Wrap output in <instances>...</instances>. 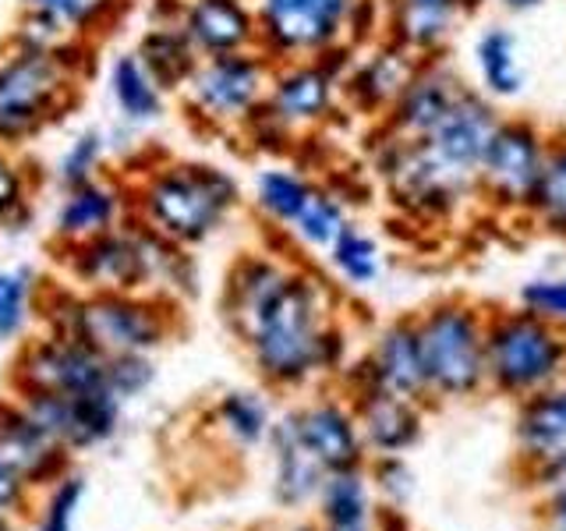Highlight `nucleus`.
Instances as JSON below:
<instances>
[{
  "label": "nucleus",
  "instance_id": "nucleus-12",
  "mask_svg": "<svg viewBox=\"0 0 566 531\" xmlns=\"http://www.w3.org/2000/svg\"><path fill=\"white\" fill-rule=\"evenodd\" d=\"M106 365H111L106 354L53 333L18 354L14 383L22 394H96V389H111Z\"/></svg>",
  "mask_w": 566,
  "mask_h": 531
},
{
  "label": "nucleus",
  "instance_id": "nucleus-10",
  "mask_svg": "<svg viewBox=\"0 0 566 531\" xmlns=\"http://www.w3.org/2000/svg\"><path fill=\"white\" fill-rule=\"evenodd\" d=\"M566 372V336L535 312L489 319V379L506 394H535Z\"/></svg>",
  "mask_w": 566,
  "mask_h": 531
},
{
  "label": "nucleus",
  "instance_id": "nucleus-29",
  "mask_svg": "<svg viewBox=\"0 0 566 531\" xmlns=\"http://www.w3.org/2000/svg\"><path fill=\"white\" fill-rule=\"evenodd\" d=\"M365 425H368V436L376 439V447L382 450H403L407 442H415L418 436V418L411 412V400L386 394L379 386L365 389Z\"/></svg>",
  "mask_w": 566,
  "mask_h": 531
},
{
  "label": "nucleus",
  "instance_id": "nucleus-32",
  "mask_svg": "<svg viewBox=\"0 0 566 531\" xmlns=\"http://www.w3.org/2000/svg\"><path fill=\"white\" fill-rule=\"evenodd\" d=\"M106 156H111V142L99 128H85L61 149L57 164H53V181L57 188H75L85 181H96L106 170Z\"/></svg>",
  "mask_w": 566,
  "mask_h": 531
},
{
  "label": "nucleus",
  "instance_id": "nucleus-41",
  "mask_svg": "<svg viewBox=\"0 0 566 531\" xmlns=\"http://www.w3.org/2000/svg\"><path fill=\"white\" fill-rule=\"evenodd\" d=\"M18 471H14V465L8 457H0V510H8L14 500H18Z\"/></svg>",
  "mask_w": 566,
  "mask_h": 531
},
{
  "label": "nucleus",
  "instance_id": "nucleus-25",
  "mask_svg": "<svg viewBox=\"0 0 566 531\" xmlns=\"http://www.w3.org/2000/svg\"><path fill=\"white\" fill-rule=\"evenodd\" d=\"M297 436L308 447V454L326 468H347L354 454H358V439H354L350 418L333 404H318L312 412L297 415Z\"/></svg>",
  "mask_w": 566,
  "mask_h": 531
},
{
  "label": "nucleus",
  "instance_id": "nucleus-37",
  "mask_svg": "<svg viewBox=\"0 0 566 531\" xmlns=\"http://www.w3.org/2000/svg\"><path fill=\"white\" fill-rule=\"evenodd\" d=\"M220 412L223 421L230 425V433L241 436L244 442H252L265 433V407L255 394H227Z\"/></svg>",
  "mask_w": 566,
  "mask_h": 531
},
{
  "label": "nucleus",
  "instance_id": "nucleus-28",
  "mask_svg": "<svg viewBox=\"0 0 566 531\" xmlns=\"http://www.w3.org/2000/svg\"><path fill=\"white\" fill-rule=\"evenodd\" d=\"M347 223H350L347 195L333 191L329 185H315L308 206L301 209V217L287 230V238H294L301 248H312V252H329Z\"/></svg>",
  "mask_w": 566,
  "mask_h": 531
},
{
  "label": "nucleus",
  "instance_id": "nucleus-42",
  "mask_svg": "<svg viewBox=\"0 0 566 531\" xmlns=\"http://www.w3.org/2000/svg\"><path fill=\"white\" fill-rule=\"evenodd\" d=\"M411 4H424V8H442V11H453L460 18H471L478 8H485L489 0H411Z\"/></svg>",
  "mask_w": 566,
  "mask_h": 531
},
{
  "label": "nucleus",
  "instance_id": "nucleus-40",
  "mask_svg": "<svg viewBox=\"0 0 566 531\" xmlns=\"http://www.w3.org/2000/svg\"><path fill=\"white\" fill-rule=\"evenodd\" d=\"M78 500H82V482H75V478H71V482H67L64 489H57V496H53L43 531H67L71 513H75Z\"/></svg>",
  "mask_w": 566,
  "mask_h": 531
},
{
  "label": "nucleus",
  "instance_id": "nucleus-2",
  "mask_svg": "<svg viewBox=\"0 0 566 531\" xmlns=\"http://www.w3.org/2000/svg\"><path fill=\"white\" fill-rule=\"evenodd\" d=\"M128 185L135 220L181 248L217 238L244 202L238 177L206 159H156Z\"/></svg>",
  "mask_w": 566,
  "mask_h": 531
},
{
  "label": "nucleus",
  "instance_id": "nucleus-5",
  "mask_svg": "<svg viewBox=\"0 0 566 531\" xmlns=\"http://www.w3.org/2000/svg\"><path fill=\"white\" fill-rule=\"evenodd\" d=\"M53 333L82 341L106 358L149 354L170 333V301L146 291L85 298L64 294V305L53 315Z\"/></svg>",
  "mask_w": 566,
  "mask_h": 531
},
{
  "label": "nucleus",
  "instance_id": "nucleus-20",
  "mask_svg": "<svg viewBox=\"0 0 566 531\" xmlns=\"http://www.w3.org/2000/svg\"><path fill=\"white\" fill-rule=\"evenodd\" d=\"M368 379L386 394H397L403 400H415L429 389V376H424V358H421V341H418V323H394L379 333L371 358L365 365Z\"/></svg>",
  "mask_w": 566,
  "mask_h": 531
},
{
  "label": "nucleus",
  "instance_id": "nucleus-4",
  "mask_svg": "<svg viewBox=\"0 0 566 531\" xmlns=\"http://www.w3.org/2000/svg\"><path fill=\"white\" fill-rule=\"evenodd\" d=\"M371 167L386 185L389 199L421 220H447L460 206L478 199V174L457 170L429 142H407L376 124Z\"/></svg>",
  "mask_w": 566,
  "mask_h": 531
},
{
  "label": "nucleus",
  "instance_id": "nucleus-45",
  "mask_svg": "<svg viewBox=\"0 0 566 531\" xmlns=\"http://www.w3.org/2000/svg\"><path fill=\"white\" fill-rule=\"evenodd\" d=\"M336 531H358V528H354V524H336Z\"/></svg>",
  "mask_w": 566,
  "mask_h": 531
},
{
  "label": "nucleus",
  "instance_id": "nucleus-14",
  "mask_svg": "<svg viewBox=\"0 0 566 531\" xmlns=\"http://www.w3.org/2000/svg\"><path fill=\"white\" fill-rule=\"evenodd\" d=\"M156 18H174L202 58L259 50L255 0H159Z\"/></svg>",
  "mask_w": 566,
  "mask_h": 531
},
{
  "label": "nucleus",
  "instance_id": "nucleus-16",
  "mask_svg": "<svg viewBox=\"0 0 566 531\" xmlns=\"http://www.w3.org/2000/svg\"><path fill=\"white\" fill-rule=\"evenodd\" d=\"M135 217L132 212V185L128 177H96L75 188H61V199L53 206L50 230L57 248H71L93 241L99 235L124 227Z\"/></svg>",
  "mask_w": 566,
  "mask_h": 531
},
{
  "label": "nucleus",
  "instance_id": "nucleus-43",
  "mask_svg": "<svg viewBox=\"0 0 566 531\" xmlns=\"http://www.w3.org/2000/svg\"><path fill=\"white\" fill-rule=\"evenodd\" d=\"M492 4H500L510 14H527V11H538L542 4H548V0H492Z\"/></svg>",
  "mask_w": 566,
  "mask_h": 531
},
{
  "label": "nucleus",
  "instance_id": "nucleus-18",
  "mask_svg": "<svg viewBox=\"0 0 566 531\" xmlns=\"http://www.w3.org/2000/svg\"><path fill=\"white\" fill-rule=\"evenodd\" d=\"M500 124H503L500 103L489 100L478 85H468L450 106V114L439 121V128L421 142H429V146L457 170L478 174V164H482V156L489 149L492 135L500 132Z\"/></svg>",
  "mask_w": 566,
  "mask_h": 531
},
{
  "label": "nucleus",
  "instance_id": "nucleus-44",
  "mask_svg": "<svg viewBox=\"0 0 566 531\" xmlns=\"http://www.w3.org/2000/svg\"><path fill=\"white\" fill-rule=\"evenodd\" d=\"M559 518L566 521V496H563V500H559Z\"/></svg>",
  "mask_w": 566,
  "mask_h": 531
},
{
  "label": "nucleus",
  "instance_id": "nucleus-33",
  "mask_svg": "<svg viewBox=\"0 0 566 531\" xmlns=\"http://www.w3.org/2000/svg\"><path fill=\"white\" fill-rule=\"evenodd\" d=\"M276 447H280V486L287 500H301L315 489V468H312V454L297 436V421L287 418L276 429Z\"/></svg>",
  "mask_w": 566,
  "mask_h": 531
},
{
  "label": "nucleus",
  "instance_id": "nucleus-39",
  "mask_svg": "<svg viewBox=\"0 0 566 531\" xmlns=\"http://www.w3.org/2000/svg\"><path fill=\"white\" fill-rule=\"evenodd\" d=\"M326 510L336 524H358L361 510H365V492L358 478H336V482L326 489Z\"/></svg>",
  "mask_w": 566,
  "mask_h": 531
},
{
  "label": "nucleus",
  "instance_id": "nucleus-35",
  "mask_svg": "<svg viewBox=\"0 0 566 531\" xmlns=\"http://www.w3.org/2000/svg\"><path fill=\"white\" fill-rule=\"evenodd\" d=\"M32 294L35 277L29 270L0 273V341H11V336L22 333L32 312Z\"/></svg>",
  "mask_w": 566,
  "mask_h": 531
},
{
  "label": "nucleus",
  "instance_id": "nucleus-11",
  "mask_svg": "<svg viewBox=\"0 0 566 531\" xmlns=\"http://www.w3.org/2000/svg\"><path fill=\"white\" fill-rule=\"evenodd\" d=\"M548 132L535 117L503 114L500 132L478 164V202L500 217H527L545 167Z\"/></svg>",
  "mask_w": 566,
  "mask_h": 531
},
{
  "label": "nucleus",
  "instance_id": "nucleus-17",
  "mask_svg": "<svg viewBox=\"0 0 566 531\" xmlns=\"http://www.w3.org/2000/svg\"><path fill=\"white\" fill-rule=\"evenodd\" d=\"M464 88L468 82L460 79V71L447 58L421 61L415 79L407 82L400 100L394 103V111L379 124L386 132H394L397 138L421 142L439 128V121L450 114V106L457 103V96L464 93Z\"/></svg>",
  "mask_w": 566,
  "mask_h": 531
},
{
  "label": "nucleus",
  "instance_id": "nucleus-7",
  "mask_svg": "<svg viewBox=\"0 0 566 531\" xmlns=\"http://www.w3.org/2000/svg\"><path fill=\"white\" fill-rule=\"evenodd\" d=\"M354 50L358 46H344L336 53H326V58L273 64L270 93H265V103L259 106V117L291 149L305 135L326 128L344 106V71Z\"/></svg>",
  "mask_w": 566,
  "mask_h": 531
},
{
  "label": "nucleus",
  "instance_id": "nucleus-31",
  "mask_svg": "<svg viewBox=\"0 0 566 531\" xmlns=\"http://www.w3.org/2000/svg\"><path fill=\"white\" fill-rule=\"evenodd\" d=\"M40 181L35 170L14 149L0 146V230H22L32 220V202Z\"/></svg>",
  "mask_w": 566,
  "mask_h": 531
},
{
  "label": "nucleus",
  "instance_id": "nucleus-1",
  "mask_svg": "<svg viewBox=\"0 0 566 531\" xmlns=\"http://www.w3.org/2000/svg\"><path fill=\"white\" fill-rule=\"evenodd\" d=\"M238 333L273 383H301L315 368H333L344 354L340 330L326 319V280L305 270H294Z\"/></svg>",
  "mask_w": 566,
  "mask_h": 531
},
{
  "label": "nucleus",
  "instance_id": "nucleus-24",
  "mask_svg": "<svg viewBox=\"0 0 566 531\" xmlns=\"http://www.w3.org/2000/svg\"><path fill=\"white\" fill-rule=\"evenodd\" d=\"M135 53L153 75L164 82L170 96H177L185 88V82L195 75V67L202 64V53L195 50V43L185 35V29L174 22V18H156L146 25V32L138 35Z\"/></svg>",
  "mask_w": 566,
  "mask_h": 531
},
{
  "label": "nucleus",
  "instance_id": "nucleus-34",
  "mask_svg": "<svg viewBox=\"0 0 566 531\" xmlns=\"http://www.w3.org/2000/svg\"><path fill=\"white\" fill-rule=\"evenodd\" d=\"M524 439L535 447H559L566 442V386L535 397L524 412Z\"/></svg>",
  "mask_w": 566,
  "mask_h": 531
},
{
  "label": "nucleus",
  "instance_id": "nucleus-36",
  "mask_svg": "<svg viewBox=\"0 0 566 531\" xmlns=\"http://www.w3.org/2000/svg\"><path fill=\"white\" fill-rule=\"evenodd\" d=\"M521 309L535 312L556 326H566V273L527 280L521 288Z\"/></svg>",
  "mask_w": 566,
  "mask_h": 531
},
{
  "label": "nucleus",
  "instance_id": "nucleus-19",
  "mask_svg": "<svg viewBox=\"0 0 566 531\" xmlns=\"http://www.w3.org/2000/svg\"><path fill=\"white\" fill-rule=\"evenodd\" d=\"M106 93H111L114 111L128 128H153V124L167 117L170 93L135 50H124L111 61V67H106Z\"/></svg>",
  "mask_w": 566,
  "mask_h": 531
},
{
  "label": "nucleus",
  "instance_id": "nucleus-6",
  "mask_svg": "<svg viewBox=\"0 0 566 531\" xmlns=\"http://www.w3.org/2000/svg\"><path fill=\"white\" fill-rule=\"evenodd\" d=\"M273 61L262 50L202 58L195 75L177 93L185 117L202 135H238L265 103Z\"/></svg>",
  "mask_w": 566,
  "mask_h": 531
},
{
  "label": "nucleus",
  "instance_id": "nucleus-9",
  "mask_svg": "<svg viewBox=\"0 0 566 531\" xmlns=\"http://www.w3.org/2000/svg\"><path fill=\"white\" fill-rule=\"evenodd\" d=\"M429 389L468 397L489 379V319L468 301H439L418 319Z\"/></svg>",
  "mask_w": 566,
  "mask_h": 531
},
{
  "label": "nucleus",
  "instance_id": "nucleus-22",
  "mask_svg": "<svg viewBox=\"0 0 566 531\" xmlns=\"http://www.w3.org/2000/svg\"><path fill=\"white\" fill-rule=\"evenodd\" d=\"M464 18L442 8L411 4V0H386V40H394L418 61L442 58Z\"/></svg>",
  "mask_w": 566,
  "mask_h": 531
},
{
  "label": "nucleus",
  "instance_id": "nucleus-15",
  "mask_svg": "<svg viewBox=\"0 0 566 531\" xmlns=\"http://www.w3.org/2000/svg\"><path fill=\"white\" fill-rule=\"evenodd\" d=\"M418 64L421 61L415 53H407L394 40H386V35L376 43L358 46L344 71V106L350 114L371 117L379 124L394 111V103L400 100L407 82L415 79Z\"/></svg>",
  "mask_w": 566,
  "mask_h": 531
},
{
  "label": "nucleus",
  "instance_id": "nucleus-30",
  "mask_svg": "<svg viewBox=\"0 0 566 531\" xmlns=\"http://www.w3.org/2000/svg\"><path fill=\"white\" fill-rule=\"evenodd\" d=\"M329 262L350 288H371L382 277V244L361 223L350 220L344 227V235L333 241Z\"/></svg>",
  "mask_w": 566,
  "mask_h": 531
},
{
  "label": "nucleus",
  "instance_id": "nucleus-8",
  "mask_svg": "<svg viewBox=\"0 0 566 531\" xmlns=\"http://www.w3.org/2000/svg\"><path fill=\"white\" fill-rule=\"evenodd\" d=\"M361 8L365 0H255L259 50L273 64H287L358 46Z\"/></svg>",
  "mask_w": 566,
  "mask_h": 531
},
{
  "label": "nucleus",
  "instance_id": "nucleus-21",
  "mask_svg": "<svg viewBox=\"0 0 566 531\" xmlns=\"http://www.w3.org/2000/svg\"><path fill=\"white\" fill-rule=\"evenodd\" d=\"M471 64H474L478 88H482L489 100L510 103L524 96L527 64H524V50L517 35H513V29L500 22L485 25L471 43Z\"/></svg>",
  "mask_w": 566,
  "mask_h": 531
},
{
  "label": "nucleus",
  "instance_id": "nucleus-23",
  "mask_svg": "<svg viewBox=\"0 0 566 531\" xmlns=\"http://www.w3.org/2000/svg\"><path fill=\"white\" fill-rule=\"evenodd\" d=\"M315 177L305 174L294 164H270L255 174L252 181V209L255 217L270 227V230H280V235H287L294 227V220L301 217V209L308 206L312 191H315Z\"/></svg>",
  "mask_w": 566,
  "mask_h": 531
},
{
  "label": "nucleus",
  "instance_id": "nucleus-27",
  "mask_svg": "<svg viewBox=\"0 0 566 531\" xmlns=\"http://www.w3.org/2000/svg\"><path fill=\"white\" fill-rule=\"evenodd\" d=\"M18 4L22 11L57 18L61 25L93 43H99L128 11V0H18Z\"/></svg>",
  "mask_w": 566,
  "mask_h": 531
},
{
  "label": "nucleus",
  "instance_id": "nucleus-38",
  "mask_svg": "<svg viewBox=\"0 0 566 531\" xmlns=\"http://www.w3.org/2000/svg\"><path fill=\"white\" fill-rule=\"evenodd\" d=\"M153 383V365L146 354H117L106 365V386L117 397H135Z\"/></svg>",
  "mask_w": 566,
  "mask_h": 531
},
{
  "label": "nucleus",
  "instance_id": "nucleus-13",
  "mask_svg": "<svg viewBox=\"0 0 566 531\" xmlns=\"http://www.w3.org/2000/svg\"><path fill=\"white\" fill-rule=\"evenodd\" d=\"M61 262L67 277L82 283L85 294H132L149 288L146 256H142L135 220L93 241L61 248Z\"/></svg>",
  "mask_w": 566,
  "mask_h": 531
},
{
  "label": "nucleus",
  "instance_id": "nucleus-3",
  "mask_svg": "<svg viewBox=\"0 0 566 531\" xmlns=\"http://www.w3.org/2000/svg\"><path fill=\"white\" fill-rule=\"evenodd\" d=\"M82 71L53 53L11 43L0 50V146L22 153L78 106Z\"/></svg>",
  "mask_w": 566,
  "mask_h": 531
},
{
  "label": "nucleus",
  "instance_id": "nucleus-26",
  "mask_svg": "<svg viewBox=\"0 0 566 531\" xmlns=\"http://www.w3.org/2000/svg\"><path fill=\"white\" fill-rule=\"evenodd\" d=\"M527 217L535 220L545 235L566 241V128L548 132L545 167H542Z\"/></svg>",
  "mask_w": 566,
  "mask_h": 531
}]
</instances>
